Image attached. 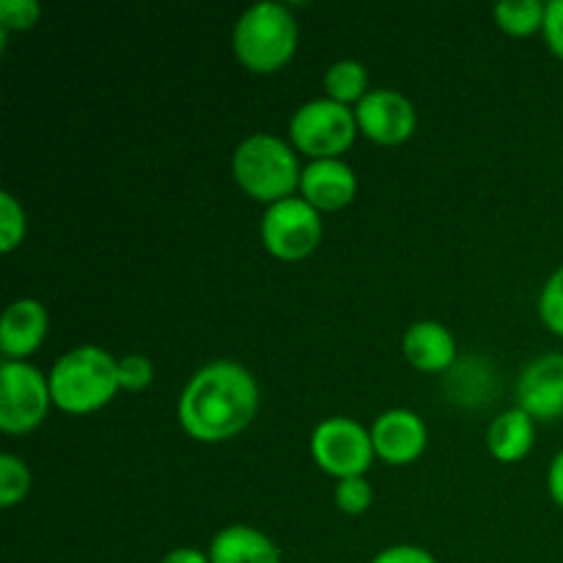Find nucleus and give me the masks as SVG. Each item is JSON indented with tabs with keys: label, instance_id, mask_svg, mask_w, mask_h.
I'll return each instance as SVG.
<instances>
[{
	"label": "nucleus",
	"instance_id": "1",
	"mask_svg": "<svg viewBox=\"0 0 563 563\" xmlns=\"http://www.w3.org/2000/svg\"><path fill=\"white\" fill-rule=\"evenodd\" d=\"M256 410V379L234 361H214L198 368L179 399L181 429L201 443L234 438L253 421Z\"/></svg>",
	"mask_w": 563,
	"mask_h": 563
},
{
	"label": "nucleus",
	"instance_id": "2",
	"mask_svg": "<svg viewBox=\"0 0 563 563\" xmlns=\"http://www.w3.org/2000/svg\"><path fill=\"white\" fill-rule=\"evenodd\" d=\"M53 405L66 412H93L108 405L119 385V361L102 346H75L49 368Z\"/></svg>",
	"mask_w": 563,
	"mask_h": 563
},
{
	"label": "nucleus",
	"instance_id": "3",
	"mask_svg": "<svg viewBox=\"0 0 563 563\" xmlns=\"http://www.w3.org/2000/svg\"><path fill=\"white\" fill-rule=\"evenodd\" d=\"M231 170L242 190L262 203H278L291 198L300 187V163L289 143L269 132H253L231 157Z\"/></svg>",
	"mask_w": 563,
	"mask_h": 563
},
{
	"label": "nucleus",
	"instance_id": "4",
	"mask_svg": "<svg viewBox=\"0 0 563 563\" xmlns=\"http://www.w3.org/2000/svg\"><path fill=\"white\" fill-rule=\"evenodd\" d=\"M234 53L251 71H278L297 49L295 14L278 0H258L234 25Z\"/></svg>",
	"mask_w": 563,
	"mask_h": 563
},
{
	"label": "nucleus",
	"instance_id": "5",
	"mask_svg": "<svg viewBox=\"0 0 563 563\" xmlns=\"http://www.w3.org/2000/svg\"><path fill=\"white\" fill-rule=\"evenodd\" d=\"M289 135L291 143L313 159L339 157L357 135L355 110L330 97L311 99L291 113Z\"/></svg>",
	"mask_w": 563,
	"mask_h": 563
},
{
	"label": "nucleus",
	"instance_id": "6",
	"mask_svg": "<svg viewBox=\"0 0 563 563\" xmlns=\"http://www.w3.org/2000/svg\"><path fill=\"white\" fill-rule=\"evenodd\" d=\"M49 379L25 361H3L0 366V429L25 434L47 418Z\"/></svg>",
	"mask_w": 563,
	"mask_h": 563
},
{
	"label": "nucleus",
	"instance_id": "7",
	"mask_svg": "<svg viewBox=\"0 0 563 563\" xmlns=\"http://www.w3.org/2000/svg\"><path fill=\"white\" fill-rule=\"evenodd\" d=\"M311 454L317 465L339 482L350 476H363L374 460L372 432L352 418H324L311 434Z\"/></svg>",
	"mask_w": 563,
	"mask_h": 563
},
{
	"label": "nucleus",
	"instance_id": "8",
	"mask_svg": "<svg viewBox=\"0 0 563 563\" xmlns=\"http://www.w3.org/2000/svg\"><path fill=\"white\" fill-rule=\"evenodd\" d=\"M322 240V220L306 198H284L269 203L262 218V242L273 256L300 262Z\"/></svg>",
	"mask_w": 563,
	"mask_h": 563
},
{
	"label": "nucleus",
	"instance_id": "9",
	"mask_svg": "<svg viewBox=\"0 0 563 563\" xmlns=\"http://www.w3.org/2000/svg\"><path fill=\"white\" fill-rule=\"evenodd\" d=\"M357 130L374 143L396 146L416 132V104L394 88H372L355 108Z\"/></svg>",
	"mask_w": 563,
	"mask_h": 563
},
{
	"label": "nucleus",
	"instance_id": "10",
	"mask_svg": "<svg viewBox=\"0 0 563 563\" xmlns=\"http://www.w3.org/2000/svg\"><path fill=\"white\" fill-rule=\"evenodd\" d=\"M517 407L533 421H555L563 416V352H544L522 368Z\"/></svg>",
	"mask_w": 563,
	"mask_h": 563
},
{
	"label": "nucleus",
	"instance_id": "11",
	"mask_svg": "<svg viewBox=\"0 0 563 563\" xmlns=\"http://www.w3.org/2000/svg\"><path fill=\"white\" fill-rule=\"evenodd\" d=\"M427 423L405 407L385 410L372 427L374 454L388 465H410L427 449Z\"/></svg>",
	"mask_w": 563,
	"mask_h": 563
},
{
	"label": "nucleus",
	"instance_id": "12",
	"mask_svg": "<svg viewBox=\"0 0 563 563\" xmlns=\"http://www.w3.org/2000/svg\"><path fill=\"white\" fill-rule=\"evenodd\" d=\"M47 308L33 297L14 300L0 319V352L3 361H25L47 339Z\"/></svg>",
	"mask_w": 563,
	"mask_h": 563
},
{
	"label": "nucleus",
	"instance_id": "13",
	"mask_svg": "<svg viewBox=\"0 0 563 563\" xmlns=\"http://www.w3.org/2000/svg\"><path fill=\"white\" fill-rule=\"evenodd\" d=\"M300 192L313 209H341L357 192V176L344 159H311L300 174Z\"/></svg>",
	"mask_w": 563,
	"mask_h": 563
},
{
	"label": "nucleus",
	"instance_id": "14",
	"mask_svg": "<svg viewBox=\"0 0 563 563\" xmlns=\"http://www.w3.org/2000/svg\"><path fill=\"white\" fill-rule=\"evenodd\" d=\"M405 355L421 372L440 374L454 366L456 341L445 324L423 319L407 328L405 333Z\"/></svg>",
	"mask_w": 563,
	"mask_h": 563
},
{
	"label": "nucleus",
	"instance_id": "15",
	"mask_svg": "<svg viewBox=\"0 0 563 563\" xmlns=\"http://www.w3.org/2000/svg\"><path fill=\"white\" fill-rule=\"evenodd\" d=\"M209 563H280V550L256 528L229 526L214 533Z\"/></svg>",
	"mask_w": 563,
	"mask_h": 563
},
{
	"label": "nucleus",
	"instance_id": "16",
	"mask_svg": "<svg viewBox=\"0 0 563 563\" xmlns=\"http://www.w3.org/2000/svg\"><path fill=\"white\" fill-rule=\"evenodd\" d=\"M533 438H537L533 418L520 407L495 416L487 429V445L500 462H520L533 449Z\"/></svg>",
	"mask_w": 563,
	"mask_h": 563
},
{
	"label": "nucleus",
	"instance_id": "17",
	"mask_svg": "<svg viewBox=\"0 0 563 563\" xmlns=\"http://www.w3.org/2000/svg\"><path fill=\"white\" fill-rule=\"evenodd\" d=\"M324 91L330 99L341 104L361 102L372 88H368V71L361 60L341 58L324 71Z\"/></svg>",
	"mask_w": 563,
	"mask_h": 563
},
{
	"label": "nucleus",
	"instance_id": "18",
	"mask_svg": "<svg viewBox=\"0 0 563 563\" xmlns=\"http://www.w3.org/2000/svg\"><path fill=\"white\" fill-rule=\"evenodd\" d=\"M544 14H548V3L542 0H500L495 5V22L515 36L539 31L544 25Z\"/></svg>",
	"mask_w": 563,
	"mask_h": 563
},
{
	"label": "nucleus",
	"instance_id": "19",
	"mask_svg": "<svg viewBox=\"0 0 563 563\" xmlns=\"http://www.w3.org/2000/svg\"><path fill=\"white\" fill-rule=\"evenodd\" d=\"M31 489V471L14 454H0V506L11 509Z\"/></svg>",
	"mask_w": 563,
	"mask_h": 563
},
{
	"label": "nucleus",
	"instance_id": "20",
	"mask_svg": "<svg viewBox=\"0 0 563 563\" xmlns=\"http://www.w3.org/2000/svg\"><path fill=\"white\" fill-rule=\"evenodd\" d=\"M25 236V209L11 192H0V247L11 253Z\"/></svg>",
	"mask_w": 563,
	"mask_h": 563
},
{
	"label": "nucleus",
	"instance_id": "21",
	"mask_svg": "<svg viewBox=\"0 0 563 563\" xmlns=\"http://www.w3.org/2000/svg\"><path fill=\"white\" fill-rule=\"evenodd\" d=\"M539 317L555 335L563 339V264L544 284L542 297H539Z\"/></svg>",
	"mask_w": 563,
	"mask_h": 563
},
{
	"label": "nucleus",
	"instance_id": "22",
	"mask_svg": "<svg viewBox=\"0 0 563 563\" xmlns=\"http://www.w3.org/2000/svg\"><path fill=\"white\" fill-rule=\"evenodd\" d=\"M372 500L374 489L363 476L341 478V482L335 484V506H339L344 515H363V511L372 506Z\"/></svg>",
	"mask_w": 563,
	"mask_h": 563
},
{
	"label": "nucleus",
	"instance_id": "23",
	"mask_svg": "<svg viewBox=\"0 0 563 563\" xmlns=\"http://www.w3.org/2000/svg\"><path fill=\"white\" fill-rule=\"evenodd\" d=\"M42 5L36 0H0V27L9 31H27L38 22Z\"/></svg>",
	"mask_w": 563,
	"mask_h": 563
},
{
	"label": "nucleus",
	"instance_id": "24",
	"mask_svg": "<svg viewBox=\"0 0 563 563\" xmlns=\"http://www.w3.org/2000/svg\"><path fill=\"white\" fill-rule=\"evenodd\" d=\"M154 379V363L146 355H126L119 361V385L124 390H137L148 388Z\"/></svg>",
	"mask_w": 563,
	"mask_h": 563
},
{
	"label": "nucleus",
	"instance_id": "25",
	"mask_svg": "<svg viewBox=\"0 0 563 563\" xmlns=\"http://www.w3.org/2000/svg\"><path fill=\"white\" fill-rule=\"evenodd\" d=\"M372 563H438V559L418 544H394L374 555Z\"/></svg>",
	"mask_w": 563,
	"mask_h": 563
},
{
	"label": "nucleus",
	"instance_id": "26",
	"mask_svg": "<svg viewBox=\"0 0 563 563\" xmlns=\"http://www.w3.org/2000/svg\"><path fill=\"white\" fill-rule=\"evenodd\" d=\"M542 31H544V38H548L550 49H553L559 58H563V0H550Z\"/></svg>",
	"mask_w": 563,
	"mask_h": 563
},
{
	"label": "nucleus",
	"instance_id": "27",
	"mask_svg": "<svg viewBox=\"0 0 563 563\" xmlns=\"http://www.w3.org/2000/svg\"><path fill=\"white\" fill-rule=\"evenodd\" d=\"M548 489H550V498L563 509V451L555 454V460L550 462V471H548Z\"/></svg>",
	"mask_w": 563,
	"mask_h": 563
},
{
	"label": "nucleus",
	"instance_id": "28",
	"mask_svg": "<svg viewBox=\"0 0 563 563\" xmlns=\"http://www.w3.org/2000/svg\"><path fill=\"white\" fill-rule=\"evenodd\" d=\"M159 563H209V553H201L196 548H176Z\"/></svg>",
	"mask_w": 563,
	"mask_h": 563
}]
</instances>
